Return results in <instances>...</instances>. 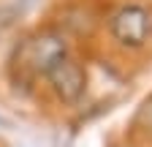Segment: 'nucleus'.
Instances as JSON below:
<instances>
[{"instance_id":"1","label":"nucleus","mask_w":152,"mask_h":147,"mask_svg":"<svg viewBox=\"0 0 152 147\" xmlns=\"http://www.w3.org/2000/svg\"><path fill=\"white\" fill-rule=\"evenodd\" d=\"M111 33L122 46L139 49L149 38V11L144 6H125L114 14L111 19Z\"/></svg>"},{"instance_id":"2","label":"nucleus","mask_w":152,"mask_h":147,"mask_svg":"<svg viewBox=\"0 0 152 147\" xmlns=\"http://www.w3.org/2000/svg\"><path fill=\"white\" fill-rule=\"evenodd\" d=\"M46 76L52 82L54 96L60 101H65V104L79 101L82 93H84V87H87V71H84V65L79 60H73V57H63L60 63H54Z\"/></svg>"},{"instance_id":"3","label":"nucleus","mask_w":152,"mask_h":147,"mask_svg":"<svg viewBox=\"0 0 152 147\" xmlns=\"http://www.w3.org/2000/svg\"><path fill=\"white\" fill-rule=\"evenodd\" d=\"M25 57H27V65L35 74H49L54 63L68 57V46L57 33H41V35H35V38L27 41Z\"/></svg>"}]
</instances>
